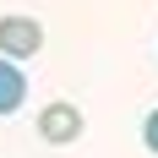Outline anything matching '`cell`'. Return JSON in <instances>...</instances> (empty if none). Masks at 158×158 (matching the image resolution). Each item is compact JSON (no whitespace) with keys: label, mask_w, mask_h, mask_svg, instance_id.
Returning a JSON list of instances; mask_svg holds the SVG:
<instances>
[{"label":"cell","mask_w":158,"mask_h":158,"mask_svg":"<svg viewBox=\"0 0 158 158\" xmlns=\"http://www.w3.org/2000/svg\"><path fill=\"white\" fill-rule=\"evenodd\" d=\"M142 147H147V153L158 158V109H153V114L142 120Z\"/></svg>","instance_id":"obj_4"},{"label":"cell","mask_w":158,"mask_h":158,"mask_svg":"<svg viewBox=\"0 0 158 158\" xmlns=\"http://www.w3.org/2000/svg\"><path fill=\"white\" fill-rule=\"evenodd\" d=\"M82 131H87V120H82L77 104H44V109H38V136H44L49 147H71Z\"/></svg>","instance_id":"obj_2"},{"label":"cell","mask_w":158,"mask_h":158,"mask_svg":"<svg viewBox=\"0 0 158 158\" xmlns=\"http://www.w3.org/2000/svg\"><path fill=\"white\" fill-rule=\"evenodd\" d=\"M38 49H44L38 16H0V55L6 60H33Z\"/></svg>","instance_id":"obj_1"},{"label":"cell","mask_w":158,"mask_h":158,"mask_svg":"<svg viewBox=\"0 0 158 158\" xmlns=\"http://www.w3.org/2000/svg\"><path fill=\"white\" fill-rule=\"evenodd\" d=\"M22 98H27V77H22V65H11L6 55H0V120L22 109Z\"/></svg>","instance_id":"obj_3"}]
</instances>
